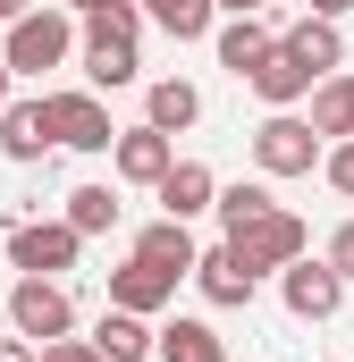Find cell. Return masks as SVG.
Returning <instances> with one entry per match:
<instances>
[{
    "instance_id": "9a60e30c",
    "label": "cell",
    "mask_w": 354,
    "mask_h": 362,
    "mask_svg": "<svg viewBox=\"0 0 354 362\" xmlns=\"http://www.w3.org/2000/svg\"><path fill=\"white\" fill-rule=\"evenodd\" d=\"M270 51H278V34L262 25V8H253V17H228V25H219V68H228V76H253Z\"/></svg>"
},
{
    "instance_id": "30bf717a",
    "label": "cell",
    "mask_w": 354,
    "mask_h": 362,
    "mask_svg": "<svg viewBox=\"0 0 354 362\" xmlns=\"http://www.w3.org/2000/svg\"><path fill=\"white\" fill-rule=\"evenodd\" d=\"M110 160H118L127 185H161L177 169V135H161V127H127V135L110 144Z\"/></svg>"
},
{
    "instance_id": "6da1fadb",
    "label": "cell",
    "mask_w": 354,
    "mask_h": 362,
    "mask_svg": "<svg viewBox=\"0 0 354 362\" xmlns=\"http://www.w3.org/2000/svg\"><path fill=\"white\" fill-rule=\"evenodd\" d=\"M68 51H76V17L68 8H25L17 25H0V59L17 76H51Z\"/></svg>"
},
{
    "instance_id": "5bb4252c",
    "label": "cell",
    "mask_w": 354,
    "mask_h": 362,
    "mask_svg": "<svg viewBox=\"0 0 354 362\" xmlns=\"http://www.w3.org/2000/svg\"><path fill=\"white\" fill-rule=\"evenodd\" d=\"M245 85L262 93L270 110H295V101H312V85H321V76H312V68H304V59H295V51L278 42V51H270V59L253 68V76H245Z\"/></svg>"
},
{
    "instance_id": "9c48e42d",
    "label": "cell",
    "mask_w": 354,
    "mask_h": 362,
    "mask_svg": "<svg viewBox=\"0 0 354 362\" xmlns=\"http://www.w3.org/2000/svg\"><path fill=\"white\" fill-rule=\"evenodd\" d=\"M194 286H202V303H219V312H236V303H253V286H262V270L236 253V245H211L202 262H194Z\"/></svg>"
},
{
    "instance_id": "4316f807",
    "label": "cell",
    "mask_w": 354,
    "mask_h": 362,
    "mask_svg": "<svg viewBox=\"0 0 354 362\" xmlns=\"http://www.w3.org/2000/svg\"><path fill=\"white\" fill-rule=\"evenodd\" d=\"M0 362H42V346L34 337H0Z\"/></svg>"
},
{
    "instance_id": "8992f818",
    "label": "cell",
    "mask_w": 354,
    "mask_h": 362,
    "mask_svg": "<svg viewBox=\"0 0 354 362\" xmlns=\"http://www.w3.org/2000/svg\"><path fill=\"white\" fill-rule=\"evenodd\" d=\"M278 295H287V312H295V320H338V303H346V278L329 270V253H321V262L304 253L295 270H278Z\"/></svg>"
},
{
    "instance_id": "52a82bcc",
    "label": "cell",
    "mask_w": 354,
    "mask_h": 362,
    "mask_svg": "<svg viewBox=\"0 0 354 362\" xmlns=\"http://www.w3.org/2000/svg\"><path fill=\"white\" fill-rule=\"evenodd\" d=\"M0 152H8L17 169H34V160H51V152H59L51 93H42V101H8V110H0Z\"/></svg>"
},
{
    "instance_id": "ffe728a7",
    "label": "cell",
    "mask_w": 354,
    "mask_h": 362,
    "mask_svg": "<svg viewBox=\"0 0 354 362\" xmlns=\"http://www.w3.org/2000/svg\"><path fill=\"white\" fill-rule=\"evenodd\" d=\"M144 17H152L161 34H177V42H202L211 17H219V0H144Z\"/></svg>"
},
{
    "instance_id": "e0dca14e",
    "label": "cell",
    "mask_w": 354,
    "mask_h": 362,
    "mask_svg": "<svg viewBox=\"0 0 354 362\" xmlns=\"http://www.w3.org/2000/svg\"><path fill=\"white\" fill-rule=\"evenodd\" d=\"M93 346L110 362H144V354H161V329H144V312H101V329H93Z\"/></svg>"
},
{
    "instance_id": "f546056e",
    "label": "cell",
    "mask_w": 354,
    "mask_h": 362,
    "mask_svg": "<svg viewBox=\"0 0 354 362\" xmlns=\"http://www.w3.org/2000/svg\"><path fill=\"white\" fill-rule=\"evenodd\" d=\"M25 8H34V0H0V25H17V17H25Z\"/></svg>"
},
{
    "instance_id": "5b68a950",
    "label": "cell",
    "mask_w": 354,
    "mask_h": 362,
    "mask_svg": "<svg viewBox=\"0 0 354 362\" xmlns=\"http://www.w3.org/2000/svg\"><path fill=\"white\" fill-rule=\"evenodd\" d=\"M228 245H236L262 278H270V270H295V262L312 253V236H304V219H295V211H262V219H253L245 236H228Z\"/></svg>"
},
{
    "instance_id": "2e32d148",
    "label": "cell",
    "mask_w": 354,
    "mask_h": 362,
    "mask_svg": "<svg viewBox=\"0 0 354 362\" xmlns=\"http://www.w3.org/2000/svg\"><path fill=\"white\" fill-rule=\"evenodd\" d=\"M152 194H161V211H169V219H194V211H211V202H219V177H211L202 160H177Z\"/></svg>"
},
{
    "instance_id": "ba28073f",
    "label": "cell",
    "mask_w": 354,
    "mask_h": 362,
    "mask_svg": "<svg viewBox=\"0 0 354 362\" xmlns=\"http://www.w3.org/2000/svg\"><path fill=\"white\" fill-rule=\"evenodd\" d=\"M51 127H59V144H68V152H110V144H118V127H110L101 93H51Z\"/></svg>"
},
{
    "instance_id": "4fadbf2b",
    "label": "cell",
    "mask_w": 354,
    "mask_h": 362,
    "mask_svg": "<svg viewBox=\"0 0 354 362\" xmlns=\"http://www.w3.org/2000/svg\"><path fill=\"white\" fill-rule=\"evenodd\" d=\"M278 42H287V51H295L312 76H338V68H346V34H338V17H312V8H304V17H295Z\"/></svg>"
},
{
    "instance_id": "7402d4cb",
    "label": "cell",
    "mask_w": 354,
    "mask_h": 362,
    "mask_svg": "<svg viewBox=\"0 0 354 362\" xmlns=\"http://www.w3.org/2000/svg\"><path fill=\"white\" fill-rule=\"evenodd\" d=\"M68 228H76V236H110V228H118V194H110V185H76V194H68Z\"/></svg>"
},
{
    "instance_id": "3957f363",
    "label": "cell",
    "mask_w": 354,
    "mask_h": 362,
    "mask_svg": "<svg viewBox=\"0 0 354 362\" xmlns=\"http://www.w3.org/2000/svg\"><path fill=\"white\" fill-rule=\"evenodd\" d=\"M8 329L34 337V346L76 337V303H68V286H59V278H17V286H8Z\"/></svg>"
},
{
    "instance_id": "484cf974",
    "label": "cell",
    "mask_w": 354,
    "mask_h": 362,
    "mask_svg": "<svg viewBox=\"0 0 354 362\" xmlns=\"http://www.w3.org/2000/svg\"><path fill=\"white\" fill-rule=\"evenodd\" d=\"M329 270H338V278H354V219L329 236Z\"/></svg>"
},
{
    "instance_id": "d6986e66",
    "label": "cell",
    "mask_w": 354,
    "mask_h": 362,
    "mask_svg": "<svg viewBox=\"0 0 354 362\" xmlns=\"http://www.w3.org/2000/svg\"><path fill=\"white\" fill-rule=\"evenodd\" d=\"M161 362H228V346H219L211 320H169L161 329Z\"/></svg>"
},
{
    "instance_id": "ac0fdd59",
    "label": "cell",
    "mask_w": 354,
    "mask_h": 362,
    "mask_svg": "<svg viewBox=\"0 0 354 362\" xmlns=\"http://www.w3.org/2000/svg\"><path fill=\"white\" fill-rule=\"evenodd\" d=\"M202 118V93L185 85V76H161V85L144 93V127H161V135H185Z\"/></svg>"
},
{
    "instance_id": "603a6c76",
    "label": "cell",
    "mask_w": 354,
    "mask_h": 362,
    "mask_svg": "<svg viewBox=\"0 0 354 362\" xmlns=\"http://www.w3.org/2000/svg\"><path fill=\"white\" fill-rule=\"evenodd\" d=\"M211 211H219V228H228V236H245V228H253L262 211H278V202H270V185H219V202H211Z\"/></svg>"
},
{
    "instance_id": "8fae6325",
    "label": "cell",
    "mask_w": 354,
    "mask_h": 362,
    "mask_svg": "<svg viewBox=\"0 0 354 362\" xmlns=\"http://www.w3.org/2000/svg\"><path fill=\"white\" fill-rule=\"evenodd\" d=\"M110 303H118V312H144V320H152V312H169V303H177V278H169V270H152L144 253H127V262L110 270Z\"/></svg>"
},
{
    "instance_id": "1f68e13d",
    "label": "cell",
    "mask_w": 354,
    "mask_h": 362,
    "mask_svg": "<svg viewBox=\"0 0 354 362\" xmlns=\"http://www.w3.org/2000/svg\"><path fill=\"white\" fill-rule=\"evenodd\" d=\"M68 8H76V17H93V8H118V0H68Z\"/></svg>"
},
{
    "instance_id": "f1b7e54d",
    "label": "cell",
    "mask_w": 354,
    "mask_h": 362,
    "mask_svg": "<svg viewBox=\"0 0 354 362\" xmlns=\"http://www.w3.org/2000/svg\"><path fill=\"white\" fill-rule=\"evenodd\" d=\"M8 101H17V68L0 59V110H8Z\"/></svg>"
},
{
    "instance_id": "d6a6232c",
    "label": "cell",
    "mask_w": 354,
    "mask_h": 362,
    "mask_svg": "<svg viewBox=\"0 0 354 362\" xmlns=\"http://www.w3.org/2000/svg\"><path fill=\"white\" fill-rule=\"evenodd\" d=\"M262 8H270V0H262Z\"/></svg>"
},
{
    "instance_id": "44dd1931",
    "label": "cell",
    "mask_w": 354,
    "mask_h": 362,
    "mask_svg": "<svg viewBox=\"0 0 354 362\" xmlns=\"http://www.w3.org/2000/svg\"><path fill=\"white\" fill-rule=\"evenodd\" d=\"M312 127L338 135V144L354 135V76H321V85H312Z\"/></svg>"
},
{
    "instance_id": "7a4b0ae2",
    "label": "cell",
    "mask_w": 354,
    "mask_h": 362,
    "mask_svg": "<svg viewBox=\"0 0 354 362\" xmlns=\"http://www.w3.org/2000/svg\"><path fill=\"white\" fill-rule=\"evenodd\" d=\"M329 135L312 127V118H295V110H270L262 127H253V169L262 177H312L329 152H321Z\"/></svg>"
},
{
    "instance_id": "7c38bea8",
    "label": "cell",
    "mask_w": 354,
    "mask_h": 362,
    "mask_svg": "<svg viewBox=\"0 0 354 362\" xmlns=\"http://www.w3.org/2000/svg\"><path fill=\"white\" fill-rule=\"evenodd\" d=\"M135 253L152 262V270H169V278H194V262H202V245H194V228L185 219H152V228H135Z\"/></svg>"
},
{
    "instance_id": "83f0119b",
    "label": "cell",
    "mask_w": 354,
    "mask_h": 362,
    "mask_svg": "<svg viewBox=\"0 0 354 362\" xmlns=\"http://www.w3.org/2000/svg\"><path fill=\"white\" fill-rule=\"evenodd\" d=\"M304 8H312V17H346L354 0H304Z\"/></svg>"
},
{
    "instance_id": "4dcf8cb0",
    "label": "cell",
    "mask_w": 354,
    "mask_h": 362,
    "mask_svg": "<svg viewBox=\"0 0 354 362\" xmlns=\"http://www.w3.org/2000/svg\"><path fill=\"white\" fill-rule=\"evenodd\" d=\"M219 8H228V17H253V8H262V0H219Z\"/></svg>"
},
{
    "instance_id": "cb8c5ba5",
    "label": "cell",
    "mask_w": 354,
    "mask_h": 362,
    "mask_svg": "<svg viewBox=\"0 0 354 362\" xmlns=\"http://www.w3.org/2000/svg\"><path fill=\"white\" fill-rule=\"evenodd\" d=\"M321 169H329V185L354 202V135H346V144H329V160H321Z\"/></svg>"
},
{
    "instance_id": "277c9868",
    "label": "cell",
    "mask_w": 354,
    "mask_h": 362,
    "mask_svg": "<svg viewBox=\"0 0 354 362\" xmlns=\"http://www.w3.org/2000/svg\"><path fill=\"white\" fill-rule=\"evenodd\" d=\"M76 253H85V236L68 219H8V262H17V278H59V270H76Z\"/></svg>"
},
{
    "instance_id": "d4e9b609",
    "label": "cell",
    "mask_w": 354,
    "mask_h": 362,
    "mask_svg": "<svg viewBox=\"0 0 354 362\" xmlns=\"http://www.w3.org/2000/svg\"><path fill=\"white\" fill-rule=\"evenodd\" d=\"M42 362H110L93 337H59V346H42Z\"/></svg>"
}]
</instances>
